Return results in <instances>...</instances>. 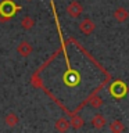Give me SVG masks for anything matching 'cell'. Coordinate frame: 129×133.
Instances as JSON below:
<instances>
[{
  "mask_svg": "<svg viewBox=\"0 0 129 133\" xmlns=\"http://www.w3.org/2000/svg\"><path fill=\"white\" fill-rule=\"evenodd\" d=\"M33 25H35V21H33L32 17H24V18L21 19V26H22L25 31H29V29H32Z\"/></svg>",
  "mask_w": 129,
  "mask_h": 133,
  "instance_id": "obj_11",
  "label": "cell"
},
{
  "mask_svg": "<svg viewBox=\"0 0 129 133\" xmlns=\"http://www.w3.org/2000/svg\"><path fill=\"white\" fill-rule=\"evenodd\" d=\"M101 104H103V100L100 98V97H97V96H92V97H90V105L92 107L99 108Z\"/></svg>",
  "mask_w": 129,
  "mask_h": 133,
  "instance_id": "obj_13",
  "label": "cell"
},
{
  "mask_svg": "<svg viewBox=\"0 0 129 133\" xmlns=\"http://www.w3.org/2000/svg\"><path fill=\"white\" fill-rule=\"evenodd\" d=\"M114 18H115V21H118L119 24L126 22L128 18H129V11L125 7H118L114 11Z\"/></svg>",
  "mask_w": 129,
  "mask_h": 133,
  "instance_id": "obj_5",
  "label": "cell"
},
{
  "mask_svg": "<svg viewBox=\"0 0 129 133\" xmlns=\"http://www.w3.org/2000/svg\"><path fill=\"white\" fill-rule=\"evenodd\" d=\"M20 10H21V7L15 6L14 2H11V0H4V2L0 4V21H2V22L8 21Z\"/></svg>",
  "mask_w": 129,
  "mask_h": 133,
  "instance_id": "obj_1",
  "label": "cell"
},
{
  "mask_svg": "<svg viewBox=\"0 0 129 133\" xmlns=\"http://www.w3.org/2000/svg\"><path fill=\"white\" fill-rule=\"evenodd\" d=\"M90 123H92V126H93L94 129H103L107 125V119H106V116H104L103 114H96V115H93Z\"/></svg>",
  "mask_w": 129,
  "mask_h": 133,
  "instance_id": "obj_6",
  "label": "cell"
},
{
  "mask_svg": "<svg viewBox=\"0 0 129 133\" xmlns=\"http://www.w3.org/2000/svg\"><path fill=\"white\" fill-rule=\"evenodd\" d=\"M94 29H96V24L90 18H85L79 22V31L83 35H90V33H93Z\"/></svg>",
  "mask_w": 129,
  "mask_h": 133,
  "instance_id": "obj_4",
  "label": "cell"
},
{
  "mask_svg": "<svg viewBox=\"0 0 129 133\" xmlns=\"http://www.w3.org/2000/svg\"><path fill=\"white\" fill-rule=\"evenodd\" d=\"M69 128H71V123L68 119H65V118L57 119V122H56V130L57 132H67Z\"/></svg>",
  "mask_w": 129,
  "mask_h": 133,
  "instance_id": "obj_8",
  "label": "cell"
},
{
  "mask_svg": "<svg viewBox=\"0 0 129 133\" xmlns=\"http://www.w3.org/2000/svg\"><path fill=\"white\" fill-rule=\"evenodd\" d=\"M67 12H68V15L71 17V18H78V17L82 15L83 7H82V4L79 3V2L72 0V2L67 6Z\"/></svg>",
  "mask_w": 129,
  "mask_h": 133,
  "instance_id": "obj_3",
  "label": "cell"
},
{
  "mask_svg": "<svg viewBox=\"0 0 129 133\" xmlns=\"http://www.w3.org/2000/svg\"><path fill=\"white\" fill-rule=\"evenodd\" d=\"M32 50H33L32 46H31V43H28V42H21V43L18 44V47H17V51H18V54L21 57L31 56Z\"/></svg>",
  "mask_w": 129,
  "mask_h": 133,
  "instance_id": "obj_7",
  "label": "cell"
},
{
  "mask_svg": "<svg viewBox=\"0 0 129 133\" xmlns=\"http://www.w3.org/2000/svg\"><path fill=\"white\" fill-rule=\"evenodd\" d=\"M110 93H111L112 97H115V98H122L128 93V87L125 85V82L115 81V82H112V85L110 86Z\"/></svg>",
  "mask_w": 129,
  "mask_h": 133,
  "instance_id": "obj_2",
  "label": "cell"
},
{
  "mask_svg": "<svg viewBox=\"0 0 129 133\" xmlns=\"http://www.w3.org/2000/svg\"><path fill=\"white\" fill-rule=\"evenodd\" d=\"M4 123H6L8 128H14L15 125L18 123V116H17L14 112H10V114H7L6 118H4Z\"/></svg>",
  "mask_w": 129,
  "mask_h": 133,
  "instance_id": "obj_9",
  "label": "cell"
},
{
  "mask_svg": "<svg viewBox=\"0 0 129 133\" xmlns=\"http://www.w3.org/2000/svg\"><path fill=\"white\" fill-rule=\"evenodd\" d=\"M110 130L112 133H121V132L125 130V126H124V123L121 122V121L115 119V121H112V122L110 123Z\"/></svg>",
  "mask_w": 129,
  "mask_h": 133,
  "instance_id": "obj_10",
  "label": "cell"
},
{
  "mask_svg": "<svg viewBox=\"0 0 129 133\" xmlns=\"http://www.w3.org/2000/svg\"><path fill=\"white\" fill-rule=\"evenodd\" d=\"M69 123H71V126H72L74 129H76V130H78V129H81L83 126V119L79 115H74L72 118H71Z\"/></svg>",
  "mask_w": 129,
  "mask_h": 133,
  "instance_id": "obj_12",
  "label": "cell"
}]
</instances>
